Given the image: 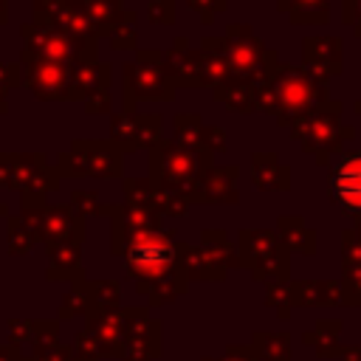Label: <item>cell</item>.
I'll use <instances>...</instances> for the list:
<instances>
[{
	"label": "cell",
	"instance_id": "8",
	"mask_svg": "<svg viewBox=\"0 0 361 361\" xmlns=\"http://www.w3.org/2000/svg\"><path fill=\"white\" fill-rule=\"evenodd\" d=\"M25 45L23 51L34 54V56H42V59H54V62H65V65H73V62H82V59H99V48L96 42H85V39H76L54 25H42V23H25L20 28Z\"/></svg>",
	"mask_w": 361,
	"mask_h": 361
},
{
	"label": "cell",
	"instance_id": "5",
	"mask_svg": "<svg viewBox=\"0 0 361 361\" xmlns=\"http://www.w3.org/2000/svg\"><path fill=\"white\" fill-rule=\"evenodd\" d=\"M226 39V62H228V71L231 76H240V79H248L257 90L276 73L279 68V54L274 48H268L248 23H234L226 28L223 34Z\"/></svg>",
	"mask_w": 361,
	"mask_h": 361
},
{
	"label": "cell",
	"instance_id": "2",
	"mask_svg": "<svg viewBox=\"0 0 361 361\" xmlns=\"http://www.w3.org/2000/svg\"><path fill=\"white\" fill-rule=\"evenodd\" d=\"M147 166H149V180L158 189L175 192L186 197L189 203L197 200V189L203 175L214 166V155L206 149H183L172 138H161L155 147L147 149Z\"/></svg>",
	"mask_w": 361,
	"mask_h": 361
},
{
	"label": "cell",
	"instance_id": "21",
	"mask_svg": "<svg viewBox=\"0 0 361 361\" xmlns=\"http://www.w3.org/2000/svg\"><path fill=\"white\" fill-rule=\"evenodd\" d=\"M276 11L288 14L290 25H324L330 20V0H276Z\"/></svg>",
	"mask_w": 361,
	"mask_h": 361
},
{
	"label": "cell",
	"instance_id": "9",
	"mask_svg": "<svg viewBox=\"0 0 361 361\" xmlns=\"http://www.w3.org/2000/svg\"><path fill=\"white\" fill-rule=\"evenodd\" d=\"M23 85L42 102H71V65L20 51Z\"/></svg>",
	"mask_w": 361,
	"mask_h": 361
},
{
	"label": "cell",
	"instance_id": "18",
	"mask_svg": "<svg viewBox=\"0 0 361 361\" xmlns=\"http://www.w3.org/2000/svg\"><path fill=\"white\" fill-rule=\"evenodd\" d=\"M251 183L262 192H288L290 189V166L279 161L276 152L257 149L251 152Z\"/></svg>",
	"mask_w": 361,
	"mask_h": 361
},
{
	"label": "cell",
	"instance_id": "30",
	"mask_svg": "<svg viewBox=\"0 0 361 361\" xmlns=\"http://www.w3.org/2000/svg\"><path fill=\"white\" fill-rule=\"evenodd\" d=\"M31 240H34V231H31V228L23 223V217L8 220V243H11V251H17V254L28 251Z\"/></svg>",
	"mask_w": 361,
	"mask_h": 361
},
{
	"label": "cell",
	"instance_id": "16",
	"mask_svg": "<svg viewBox=\"0 0 361 361\" xmlns=\"http://www.w3.org/2000/svg\"><path fill=\"white\" fill-rule=\"evenodd\" d=\"M164 62L178 87H203L200 82V51L189 45L186 37H175L172 48L164 51Z\"/></svg>",
	"mask_w": 361,
	"mask_h": 361
},
{
	"label": "cell",
	"instance_id": "29",
	"mask_svg": "<svg viewBox=\"0 0 361 361\" xmlns=\"http://www.w3.org/2000/svg\"><path fill=\"white\" fill-rule=\"evenodd\" d=\"M186 6L200 17L203 25H212L214 17L228 8V0H186Z\"/></svg>",
	"mask_w": 361,
	"mask_h": 361
},
{
	"label": "cell",
	"instance_id": "31",
	"mask_svg": "<svg viewBox=\"0 0 361 361\" xmlns=\"http://www.w3.org/2000/svg\"><path fill=\"white\" fill-rule=\"evenodd\" d=\"M147 20L152 25H172L175 23V0H149Z\"/></svg>",
	"mask_w": 361,
	"mask_h": 361
},
{
	"label": "cell",
	"instance_id": "10",
	"mask_svg": "<svg viewBox=\"0 0 361 361\" xmlns=\"http://www.w3.org/2000/svg\"><path fill=\"white\" fill-rule=\"evenodd\" d=\"M327 197L344 214H353L361 220V149L341 152L330 164Z\"/></svg>",
	"mask_w": 361,
	"mask_h": 361
},
{
	"label": "cell",
	"instance_id": "7",
	"mask_svg": "<svg viewBox=\"0 0 361 361\" xmlns=\"http://www.w3.org/2000/svg\"><path fill=\"white\" fill-rule=\"evenodd\" d=\"M56 172L62 178H121L124 152L110 138H73L71 149L56 158Z\"/></svg>",
	"mask_w": 361,
	"mask_h": 361
},
{
	"label": "cell",
	"instance_id": "17",
	"mask_svg": "<svg viewBox=\"0 0 361 361\" xmlns=\"http://www.w3.org/2000/svg\"><path fill=\"white\" fill-rule=\"evenodd\" d=\"M237 178H240V166L237 164H228V166H217L214 164L203 175L195 203H228V206H234L240 200Z\"/></svg>",
	"mask_w": 361,
	"mask_h": 361
},
{
	"label": "cell",
	"instance_id": "32",
	"mask_svg": "<svg viewBox=\"0 0 361 361\" xmlns=\"http://www.w3.org/2000/svg\"><path fill=\"white\" fill-rule=\"evenodd\" d=\"M0 186L17 189V155L0 152Z\"/></svg>",
	"mask_w": 361,
	"mask_h": 361
},
{
	"label": "cell",
	"instance_id": "24",
	"mask_svg": "<svg viewBox=\"0 0 361 361\" xmlns=\"http://www.w3.org/2000/svg\"><path fill=\"white\" fill-rule=\"evenodd\" d=\"M107 42H110V48H116V51H127V48H135L138 45V31H135V11H124V17L116 23V28L110 31V37H107Z\"/></svg>",
	"mask_w": 361,
	"mask_h": 361
},
{
	"label": "cell",
	"instance_id": "23",
	"mask_svg": "<svg viewBox=\"0 0 361 361\" xmlns=\"http://www.w3.org/2000/svg\"><path fill=\"white\" fill-rule=\"evenodd\" d=\"M200 133H203V121L200 116L195 113H175L172 118V141L183 149H203V141H200Z\"/></svg>",
	"mask_w": 361,
	"mask_h": 361
},
{
	"label": "cell",
	"instance_id": "35",
	"mask_svg": "<svg viewBox=\"0 0 361 361\" xmlns=\"http://www.w3.org/2000/svg\"><path fill=\"white\" fill-rule=\"evenodd\" d=\"M82 104H85V113H90V116H96V113H110V90H99V93L87 96Z\"/></svg>",
	"mask_w": 361,
	"mask_h": 361
},
{
	"label": "cell",
	"instance_id": "40",
	"mask_svg": "<svg viewBox=\"0 0 361 361\" xmlns=\"http://www.w3.org/2000/svg\"><path fill=\"white\" fill-rule=\"evenodd\" d=\"M3 212H6V209H3V206H0V214H3Z\"/></svg>",
	"mask_w": 361,
	"mask_h": 361
},
{
	"label": "cell",
	"instance_id": "38",
	"mask_svg": "<svg viewBox=\"0 0 361 361\" xmlns=\"http://www.w3.org/2000/svg\"><path fill=\"white\" fill-rule=\"evenodd\" d=\"M353 110H355V113L361 116V99H355V102H353Z\"/></svg>",
	"mask_w": 361,
	"mask_h": 361
},
{
	"label": "cell",
	"instance_id": "15",
	"mask_svg": "<svg viewBox=\"0 0 361 361\" xmlns=\"http://www.w3.org/2000/svg\"><path fill=\"white\" fill-rule=\"evenodd\" d=\"M59 172L39 152H17V189L23 192L25 206L42 203V197L59 189Z\"/></svg>",
	"mask_w": 361,
	"mask_h": 361
},
{
	"label": "cell",
	"instance_id": "34",
	"mask_svg": "<svg viewBox=\"0 0 361 361\" xmlns=\"http://www.w3.org/2000/svg\"><path fill=\"white\" fill-rule=\"evenodd\" d=\"M23 85V65H8V62H0V87L3 90H11Z\"/></svg>",
	"mask_w": 361,
	"mask_h": 361
},
{
	"label": "cell",
	"instance_id": "36",
	"mask_svg": "<svg viewBox=\"0 0 361 361\" xmlns=\"http://www.w3.org/2000/svg\"><path fill=\"white\" fill-rule=\"evenodd\" d=\"M6 110H8V90L0 87V116H3Z\"/></svg>",
	"mask_w": 361,
	"mask_h": 361
},
{
	"label": "cell",
	"instance_id": "11",
	"mask_svg": "<svg viewBox=\"0 0 361 361\" xmlns=\"http://www.w3.org/2000/svg\"><path fill=\"white\" fill-rule=\"evenodd\" d=\"M164 118L161 113H135V110H121L110 118V141L121 152H135V149H149L155 147L164 135Z\"/></svg>",
	"mask_w": 361,
	"mask_h": 361
},
{
	"label": "cell",
	"instance_id": "3",
	"mask_svg": "<svg viewBox=\"0 0 361 361\" xmlns=\"http://www.w3.org/2000/svg\"><path fill=\"white\" fill-rule=\"evenodd\" d=\"M341 113L344 104L338 99H327L316 104L288 127L290 141H299L302 149L316 158V164L330 166V158H338L344 152V144L355 138V127L344 124Z\"/></svg>",
	"mask_w": 361,
	"mask_h": 361
},
{
	"label": "cell",
	"instance_id": "1",
	"mask_svg": "<svg viewBox=\"0 0 361 361\" xmlns=\"http://www.w3.org/2000/svg\"><path fill=\"white\" fill-rule=\"evenodd\" d=\"M327 85L307 73L302 65L279 62L276 73L257 90V110L274 116L279 127H290L299 116L327 102Z\"/></svg>",
	"mask_w": 361,
	"mask_h": 361
},
{
	"label": "cell",
	"instance_id": "27",
	"mask_svg": "<svg viewBox=\"0 0 361 361\" xmlns=\"http://www.w3.org/2000/svg\"><path fill=\"white\" fill-rule=\"evenodd\" d=\"M155 209H158L161 214L178 217V214H183V212L189 209V200L180 197V195H175V192H166V189H158V186H155Z\"/></svg>",
	"mask_w": 361,
	"mask_h": 361
},
{
	"label": "cell",
	"instance_id": "20",
	"mask_svg": "<svg viewBox=\"0 0 361 361\" xmlns=\"http://www.w3.org/2000/svg\"><path fill=\"white\" fill-rule=\"evenodd\" d=\"M212 96L214 102L231 107L234 113H254L257 110V87L248 82V79H240V76H228L226 82H220L217 87H212Z\"/></svg>",
	"mask_w": 361,
	"mask_h": 361
},
{
	"label": "cell",
	"instance_id": "12",
	"mask_svg": "<svg viewBox=\"0 0 361 361\" xmlns=\"http://www.w3.org/2000/svg\"><path fill=\"white\" fill-rule=\"evenodd\" d=\"M23 223L34 231V237H45L51 243L59 240H82L85 220L71 206H25L23 203Z\"/></svg>",
	"mask_w": 361,
	"mask_h": 361
},
{
	"label": "cell",
	"instance_id": "28",
	"mask_svg": "<svg viewBox=\"0 0 361 361\" xmlns=\"http://www.w3.org/2000/svg\"><path fill=\"white\" fill-rule=\"evenodd\" d=\"M200 141H203V149L212 152V155H223V152L228 149V135H226V130L217 127V124H203Z\"/></svg>",
	"mask_w": 361,
	"mask_h": 361
},
{
	"label": "cell",
	"instance_id": "22",
	"mask_svg": "<svg viewBox=\"0 0 361 361\" xmlns=\"http://www.w3.org/2000/svg\"><path fill=\"white\" fill-rule=\"evenodd\" d=\"M276 226H279V240H282L285 245H290L293 251H302V254H310V251H313L316 237H313V231L305 226L302 217L282 214V217L276 220Z\"/></svg>",
	"mask_w": 361,
	"mask_h": 361
},
{
	"label": "cell",
	"instance_id": "13",
	"mask_svg": "<svg viewBox=\"0 0 361 361\" xmlns=\"http://www.w3.org/2000/svg\"><path fill=\"white\" fill-rule=\"evenodd\" d=\"M243 262L254 271V276L285 274L288 271V248L274 231H240Z\"/></svg>",
	"mask_w": 361,
	"mask_h": 361
},
{
	"label": "cell",
	"instance_id": "14",
	"mask_svg": "<svg viewBox=\"0 0 361 361\" xmlns=\"http://www.w3.org/2000/svg\"><path fill=\"white\" fill-rule=\"evenodd\" d=\"M302 68L319 82H330L344 73V39L330 34H310L302 39Z\"/></svg>",
	"mask_w": 361,
	"mask_h": 361
},
{
	"label": "cell",
	"instance_id": "4",
	"mask_svg": "<svg viewBox=\"0 0 361 361\" xmlns=\"http://www.w3.org/2000/svg\"><path fill=\"white\" fill-rule=\"evenodd\" d=\"M121 254L127 259L130 276H138L144 285H166L180 262V245L175 243L172 231L164 228L130 234Z\"/></svg>",
	"mask_w": 361,
	"mask_h": 361
},
{
	"label": "cell",
	"instance_id": "26",
	"mask_svg": "<svg viewBox=\"0 0 361 361\" xmlns=\"http://www.w3.org/2000/svg\"><path fill=\"white\" fill-rule=\"evenodd\" d=\"M71 209L76 212V214H104V212H110V206H102L99 203V195L96 192H85V189H76L73 195H71Z\"/></svg>",
	"mask_w": 361,
	"mask_h": 361
},
{
	"label": "cell",
	"instance_id": "19",
	"mask_svg": "<svg viewBox=\"0 0 361 361\" xmlns=\"http://www.w3.org/2000/svg\"><path fill=\"white\" fill-rule=\"evenodd\" d=\"M110 90V65L99 59H82L71 65V102H85L87 96Z\"/></svg>",
	"mask_w": 361,
	"mask_h": 361
},
{
	"label": "cell",
	"instance_id": "33",
	"mask_svg": "<svg viewBox=\"0 0 361 361\" xmlns=\"http://www.w3.org/2000/svg\"><path fill=\"white\" fill-rule=\"evenodd\" d=\"M341 20L361 37V0H341Z\"/></svg>",
	"mask_w": 361,
	"mask_h": 361
},
{
	"label": "cell",
	"instance_id": "37",
	"mask_svg": "<svg viewBox=\"0 0 361 361\" xmlns=\"http://www.w3.org/2000/svg\"><path fill=\"white\" fill-rule=\"evenodd\" d=\"M8 20V6H6V0H0V25Z\"/></svg>",
	"mask_w": 361,
	"mask_h": 361
},
{
	"label": "cell",
	"instance_id": "6",
	"mask_svg": "<svg viewBox=\"0 0 361 361\" xmlns=\"http://www.w3.org/2000/svg\"><path fill=\"white\" fill-rule=\"evenodd\" d=\"M124 87V110H135L138 102H172L175 99V79L166 71L164 51L135 48V59L121 71Z\"/></svg>",
	"mask_w": 361,
	"mask_h": 361
},
{
	"label": "cell",
	"instance_id": "25",
	"mask_svg": "<svg viewBox=\"0 0 361 361\" xmlns=\"http://www.w3.org/2000/svg\"><path fill=\"white\" fill-rule=\"evenodd\" d=\"M124 203L155 209V183L149 178H124Z\"/></svg>",
	"mask_w": 361,
	"mask_h": 361
},
{
	"label": "cell",
	"instance_id": "39",
	"mask_svg": "<svg viewBox=\"0 0 361 361\" xmlns=\"http://www.w3.org/2000/svg\"><path fill=\"white\" fill-rule=\"evenodd\" d=\"M355 234H358V237H361V220H358V228H355Z\"/></svg>",
	"mask_w": 361,
	"mask_h": 361
}]
</instances>
